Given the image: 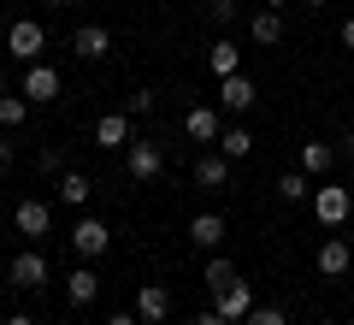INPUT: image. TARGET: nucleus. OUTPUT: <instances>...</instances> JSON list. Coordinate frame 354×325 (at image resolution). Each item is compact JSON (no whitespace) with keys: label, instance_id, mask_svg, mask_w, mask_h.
Masks as SVG:
<instances>
[{"label":"nucleus","instance_id":"obj_7","mask_svg":"<svg viewBox=\"0 0 354 325\" xmlns=\"http://www.w3.org/2000/svg\"><path fill=\"white\" fill-rule=\"evenodd\" d=\"M213 296H218V301H213V308H218V313H225V319H230V325H242V319H248V313H254V290H248V284H236V278H230V284H225V290H213Z\"/></svg>","mask_w":354,"mask_h":325},{"label":"nucleus","instance_id":"obj_28","mask_svg":"<svg viewBox=\"0 0 354 325\" xmlns=\"http://www.w3.org/2000/svg\"><path fill=\"white\" fill-rule=\"evenodd\" d=\"M242 325H290V319H283L278 308H254V313H248V319H242Z\"/></svg>","mask_w":354,"mask_h":325},{"label":"nucleus","instance_id":"obj_6","mask_svg":"<svg viewBox=\"0 0 354 325\" xmlns=\"http://www.w3.org/2000/svg\"><path fill=\"white\" fill-rule=\"evenodd\" d=\"M136 319L142 325H165L171 319V290L165 284H142L136 290Z\"/></svg>","mask_w":354,"mask_h":325},{"label":"nucleus","instance_id":"obj_25","mask_svg":"<svg viewBox=\"0 0 354 325\" xmlns=\"http://www.w3.org/2000/svg\"><path fill=\"white\" fill-rule=\"evenodd\" d=\"M278 195H283V201H307V195H313L307 172H283V177H278Z\"/></svg>","mask_w":354,"mask_h":325},{"label":"nucleus","instance_id":"obj_33","mask_svg":"<svg viewBox=\"0 0 354 325\" xmlns=\"http://www.w3.org/2000/svg\"><path fill=\"white\" fill-rule=\"evenodd\" d=\"M342 154H348V160H354V125H348V137H342Z\"/></svg>","mask_w":354,"mask_h":325},{"label":"nucleus","instance_id":"obj_17","mask_svg":"<svg viewBox=\"0 0 354 325\" xmlns=\"http://www.w3.org/2000/svg\"><path fill=\"white\" fill-rule=\"evenodd\" d=\"M225 177H230V160L201 148V160H195V184H201V189H225Z\"/></svg>","mask_w":354,"mask_h":325},{"label":"nucleus","instance_id":"obj_10","mask_svg":"<svg viewBox=\"0 0 354 325\" xmlns=\"http://www.w3.org/2000/svg\"><path fill=\"white\" fill-rule=\"evenodd\" d=\"M183 130H189L195 142H218V130H225V118H218V107H189V113H183Z\"/></svg>","mask_w":354,"mask_h":325},{"label":"nucleus","instance_id":"obj_2","mask_svg":"<svg viewBox=\"0 0 354 325\" xmlns=\"http://www.w3.org/2000/svg\"><path fill=\"white\" fill-rule=\"evenodd\" d=\"M124 172L136 177V184H148V177H160V172H165V148H160L153 137H136V142L124 148Z\"/></svg>","mask_w":354,"mask_h":325},{"label":"nucleus","instance_id":"obj_4","mask_svg":"<svg viewBox=\"0 0 354 325\" xmlns=\"http://www.w3.org/2000/svg\"><path fill=\"white\" fill-rule=\"evenodd\" d=\"M71 249L83 254V261H101V254L113 249V237H106V219H77V231H71Z\"/></svg>","mask_w":354,"mask_h":325},{"label":"nucleus","instance_id":"obj_11","mask_svg":"<svg viewBox=\"0 0 354 325\" xmlns=\"http://www.w3.org/2000/svg\"><path fill=\"white\" fill-rule=\"evenodd\" d=\"M6 278H12L18 290H41L53 272H48V261H41V254H12V272H6Z\"/></svg>","mask_w":354,"mask_h":325},{"label":"nucleus","instance_id":"obj_14","mask_svg":"<svg viewBox=\"0 0 354 325\" xmlns=\"http://www.w3.org/2000/svg\"><path fill=\"white\" fill-rule=\"evenodd\" d=\"M348 266H354V249H348L342 237H325V243H319V272H325V278H342Z\"/></svg>","mask_w":354,"mask_h":325},{"label":"nucleus","instance_id":"obj_16","mask_svg":"<svg viewBox=\"0 0 354 325\" xmlns=\"http://www.w3.org/2000/svg\"><path fill=\"white\" fill-rule=\"evenodd\" d=\"M189 237H195V249H218V243H225V213H195Z\"/></svg>","mask_w":354,"mask_h":325},{"label":"nucleus","instance_id":"obj_8","mask_svg":"<svg viewBox=\"0 0 354 325\" xmlns=\"http://www.w3.org/2000/svg\"><path fill=\"white\" fill-rule=\"evenodd\" d=\"M18 95H24V100H59V71L36 60V65L24 71V89H18Z\"/></svg>","mask_w":354,"mask_h":325},{"label":"nucleus","instance_id":"obj_34","mask_svg":"<svg viewBox=\"0 0 354 325\" xmlns=\"http://www.w3.org/2000/svg\"><path fill=\"white\" fill-rule=\"evenodd\" d=\"M6 325H36V319H30V313H12V319H6Z\"/></svg>","mask_w":354,"mask_h":325},{"label":"nucleus","instance_id":"obj_35","mask_svg":"<svg viewBox=\"0 0 354 325\" xmlns=\"http://www.w3.org/2000/svg\"><path fill=\"white\" fill-rule=\"evenodd\" d=\"M266 6H272V12H283V6H290V0H266Z\"/></svg>","mask_w":354,"mask_h":325},{"label":"nucleus","instance_id":"obj_3","mask_svg":"<svg viewBox=\"0 0 354 325\" xmlns=\"http://www.w3.org/2000/svg\"><path fill=\"white\" fill-rule=\"evenodd\" d=\"M12 225H18V237H48V231H53V207L30 195V201L12 207Z\"/></svg>","mask_w":354,"mask_h":325},{"label":"nucleus","instance_id":"obj_13","mask_svg":"<svg viewBox=\"0 0 354 325\" xmlns=\"http://www.w3.org/2000/svg\"><path fill=\"white\" fill-rule=\"evenodd\" d=\"M71 48H77V60H106L113 53V36H106V24H83L71 36Z\"/></svg>","mask_w":354,"mask_h":325},{"label":"nucleus","instance_id":"obj_30","mask_svg":"<svg viewBox=\"0 0 354 325\" xmlns=\"http://www.w3.org/2000/svg\"><path fill=\"white\" fill-rule=\"evenodd\" d=\"M342 48L354 53V18H342Z\"/></svg>","mask_w":354,"mask_h":325},{"label":"nucleus","instance_id":"obj_12","mask_svg":"<svg viewBox=\"0 0 354 325\" xmlns=\"http://www.w3.org/2000/svg\"><path fill=\"white\" fill-rule=\"evenodd\" d=\"M65 296H71V308H88V301L101 296V278H95V261H83L71 278H65Z\"/></svg>","mask_w":354,"mask_h":325},{"label":"nucleus","instance_id":"obj_29","mask_svg":"<svg viewBox=\"0 0 354 325\" xmlns=\"http://www.w3.org/2000/svg\"><path fill=\"white\" fill-rule=\"evenodd\" d=\"M195 325H230V319H225V313L213 308V313H195Z\"/></svg>","mask_w":354,"mask_h":325},{"label":"nucleus","instance_id":"obj_15","mask_svg":"<svg viewBox=\"0 0 354 325\" xmlns=\"http://www.w3.org/2000/svg\"><path fill=\"white\" fill-rule=\"evenodd\" d=\"M95 142L101 148H130V113H101V125H95Z\"/></svg>","mask_w":354,"mask_h":325},{"label":"nucleus","instance_id":"obj_36","mask_svg":"<svg viewBox=\"0 0 354 325\" xmlns=\"http://www.w3.org/2000/svg\"><path fill=\"white\" fill-rule=\"evenodd\" d=\"M307 6H330V0H307Z\"/></svg>","mask_w":354,"mask_h":325},{"label":"nucleus","instance_id":"obj_26","mask_svg":"<svg viewBox=\"0 0 354 325\" xmlns=\"http://www.w3.org/2000/svg\"><path fill=\"white\" fill-rule=\"evenodd\" d=\"M124 113H130V118H142V113H153V89H136V95L124 100Z\"/></svg>","mask_w":354,"mask_h":325},{"label":"nucleus","instance_id":"obj_20","mask_svg":"<svg viewBox=\"0 0 354 325\" xmlns=\"http://www.w3.org/2000/svg\"><path fill=\"white\" fill-rule=\"evenodd\" d=\"M330 166H337V148H330V142H301V172L307 177L330 172Z\"/></svg>","mask_w":354,"mask_h":325},{"label":"nucleus","instance_id":"obj_27","mask_svg":"<svg viewBox=\"0 0 354 325\" xmlns=\"http://www.w3.org/2000/svg\"><path fill=\"white\" fill-rule=\"evenodd\" d=\"M207 18H213V24H230V18H236V0H207Z\"/></svg>","mask_w":354,"mask_h":325},{"label":"nucleus","instance_id":"obj_23","mask_svg":"<svg viewBox=\"0 0 354 325\" xmlns=\"http://www.w3.org/2000/svg\"><path fill=\"white\" fill-rule=\"evenodd\" d=\"M230 278H236V266H230V261H225V254H213V261H207V266H201V284H207V290H225V284H230Z\"/></svg>","mask_w":354,"mask_h":325},{"label":"nucleus","instance_id":"obj_22","mask_svg":"<svg viewBox=\"0 0 354 325\" xmlns=\"http://www.w3.org/2000/svg\"><path fill=\"white\" fill-rule=\"evenodd\" d=\"M88 195H95V184H88L83 172H65L59 177V201H65V207H88Z\"/></svg>","mask_w":354,"mask_h":325},{"label":"nucleus","instance_id":"obj_1","mask_svg":"<svg viewBox=\"0 0 354 325\" xmlns=\"http://www.w3.org/2000/svg\"><path fill=\"white\" fill-rule=\"evenodd\" d=\"M348 213H354V195L342 184H325V189H313V219L325 231H337V225H348Z\"/></svg>","mask_w":354,"mask_h":325},{"label":"nucleus","instance_id":"obj_21","mask_svg":"<svg viewBox=\"0 0 354 325\" xmlns=\"http://www.w3.org/2000/svg\"><path fill=\"white\" fill-rule=\"evenodd\" d=\"M248 36L260 42V48H272V42L283 36V18L272 12V6H266V12H254V18H248Z\"/></svg>","mask_w":354,"mask_h":325},{"label":"nucleus","instance_id":"obj_38","mask_svg":"<svg viewBox=\"0 0 354 325\" xmlns=\"http://www.w3.org/2000/svg\"><path fill=\"white\" fill-rule=\"evenodd\" d=\"M0 325H6V319H0Z\"/></svg>","mask_w":354,"mask_h":325},{"label":"nucleus","instance_id":"obj_18","mask_svg":"<svg viewBox=\"0 0 354 325\" xmlns=\"http://www.w3.org/2000/svg\"><path fill=\"white\" fill-rule=\"evenodd\" d=\"M207 65H213V77H236L242 71V48L236 42H213V48H207Z\"/></svg>","mask_w":354,"mask_h":325},{"label":"nucleus","instance_id":"obj_5","mask_svg":"<svg viewBox=\"0 0 354 325\" xmlns=\"http://www.w3.org/2000/svg\"><path fill=\"white\" fill-rule=\"evenodd\" d=\"M41 42H48V36H41V24H36V18H18V24L6 30V48H12V60H24V65H36Z\"/></svg>","mask_w":354,"mask_h":325},{"label":"nucleus","instance_id":"obj_9","mask_svg":"<svg viewBox=\"0 0 354 325\" xmlns=\"http://www.w3.org/2000/svg\"><path fill=\"white\" fill-rule=\"evenodd\" d=\"M218 107H225V113H248L254 107V77H218Z\"/></svg>","mask_w":354,"mask_h":325},{"label":"nucleus","instance_id":"obj_24","mask_svg":"<svg viewBox=\"0 0 354 325\" xmlns=\"http://www.w3.org/2000/svg\"><path fill=\"white\" fill-rule=\"evenodd\" d=\"M24 118H30V100H24V95H0V125L18 130Z\"/></svg>","mask_w":354,"mask_h":325},{"label":"nucleus","instance_id":"obj_31","mask_svg":"<svg viewBox=\"0 0 354 325\" xmlns=\"http://www.w3.org/2000/svg\"><path fill=\"white\" fill-rule=\"evenodd\" d=\"M106 325H142V319H136V313H113V319H106Z\"/></svg>","mask_w":354,"mask_h":325},{"label":"nucleus","instance_id":"obj_32","mask_svg":"<svg viewBox=\"0 0 354 325\" xmlns=\"http://www.w3.org/2000/svg\"><path fill=\"white\" fill-rule=\"evenodd\" d=\"M0 166H12V142L6 137H0Z\"/></svg>","mask_w":354,"mask_h":325},{"label":"nucleus","instance_id":"obj_37","mask_svg":"<svg viewBox=\"0 0 354 325\" xmlns=\"http://www.w3.org/2000/svg\"><path fill=\"white\" fill-rule=\"evenodd\" d=\"M53 6H71V0H53Z\"/></svg>","mask_w":354,"mask_h":325},{"label":"nucleus","instance_id":"obj_19","mask_svg":"<svg viewBox=\"0 0 354 325\" xmlns=\"http://www.w3.org/2000/svg\"><path fill=\"white\" fill-rule=\"evenodd\" d=\"M248 148H254L248 125H225L218 130V154H225V160H248Z\"/></svg>","mask_w":354,"mask_h":325}]
</instances>
